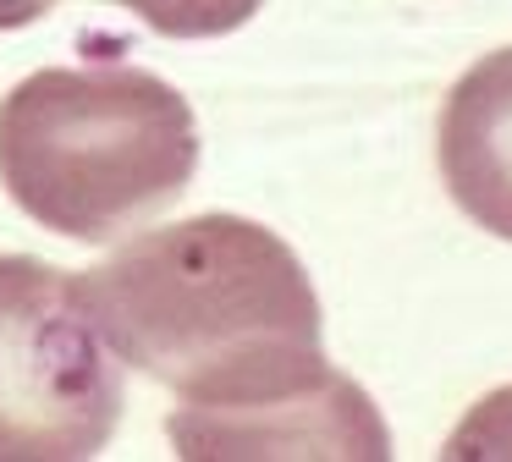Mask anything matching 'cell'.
<instances>
[{
  "label": "cell",
  "mask_w": 512,
  "mask_h": 462,
  "mask_svg": "<svg viewBox=\"0 0 512 462\" xmlns=\"http://www.w3.org/2000/svg\"><path fill=\"white\" fill-rule=\"evenodd\" d=\"M435 154L452 204L479 231L512 242V44L452 83Z\"/></svg>",
  "instance_id": "obj_5"
},
{
  "label": "cell",
  "mask_w": 512,
  "mask_h": 462,
  "mask_svg": "<svg viewBox=\"0 0 512 462\" xmlns=\"http://www.w3.org/2000/svg\"><path fill=\"white\" fill-rule=\"evenodd\" d=\"M50 6H56V0H0V33L28 28V22H39Z\"/></svg>",
  "instance_id": "obj_8"
},
{
  "label": "cell",
  "mask_w": 512,
  "mask_h": 462,
  "mask_svg": "<svg viewBox=\"0 0 512 462\" xmlns=\"http://www.w3.org/2000/svg\"><path fill=\"white\" fill-rule=\"evenodd\" d=\"M193 105L144 66H45L0 99V182L72 242H122L188 193Z\"/></svg>",
  "instance_id": "obj_2"
},
{
  "label": "cell",
  "mask_w": 512,
  "mask_h": 462,
  "mask_svg": "<svg viewBox=\"0 0 512 462\" xmlns=\"http://www.w3.org/2000/svg\"><path fill=\"white\" fill-rule=\"evenodd\" d=\"M83 319L116 363L177 391L166 435L309 391L331 374L303 259L243 215H193L127 237L72 275Z\"/></svg>",
  "instance_id": "obj_1"
},
{
  "label": "cell",
  "mask_w": 512,
  "mask_h": 462,
  "mask_svg": "<svg viewBox=\"0 0 512 462\" xmlns=\"http://www.w3.org/2000/svg\"><path fill=\"white\" fill-rule=\"evenodd\" d=\"M122 407V363L83 319L72 275L0 253V462L100 457Z\"/></svg>",
  "instance_id": "obj_3"
},
{
  "label": "cell",
  "mask_w": 512,
  "mask_h": 462,
  "mask_svg": "<svg viewBox=\"0 0 512 462\" xmlns=\"http://www.w3.org/2000/svg\"><path fill=\"white\" fill-rule=\"evenodd\" d=\"M446 457H512V391L485 396L474 418H463V429L446 440Z\"/></svg>",
  "instance_id": "obj_7"
},
{
  "label": "cell",
  "mask_w": 512,
  "mask_h": 462,
  "mask_svg": "<svg viewBox=\"0 0 512 462\" xmlns=\"http://www.w3.org/2000/svg\"><path fill=\"white\" fill-rule=\"evenodd\" d=\"M177 457L193 462H221V457H391V429L369 407L347 374H325L309 391L276 396L265 407L215 418V424H193L171 435Z\"/></svg>",
  "instance_id": "obj_4"
},
{
  "label": "cell",
  "mask_w": 512,
  "mask_h": 462,
  "mask_svg": "<svg viewBox=\"0 0 512 462\" xmlns=\"http://www.w3.org/2000/svg\"><path fill=\"white\" fill-rule=\"evenodd\" d=\"M166 39H221L237 33L265 0H111Z\"/></svg>",
  "instance_id": "obj_6"
}]
</instances>
